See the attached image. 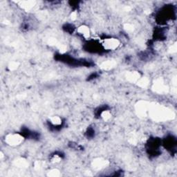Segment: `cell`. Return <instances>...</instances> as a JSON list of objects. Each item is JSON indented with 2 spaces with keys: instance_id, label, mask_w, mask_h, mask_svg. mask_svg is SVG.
<instances>
[{
  "instance_id": "6da1fadb",
  "label": "cell",
  "mask_w": 177,
  "mask_h": 177,
  "mask_svg": "<svg viewBox=\"0 0 177 177\" xmlns=\"http://www.w3.org/2000/svg\"><path fill=\"white\" fill-rule=\"evenodd\" d=\"M24 137L19 134H9L5 137V142L12 146L18 145L23 141Z\"/></svg>"
},
{
  "instance_id": "7a4b0ae2",
  "label": "cell",
  "mask_w": 177,
  "mask_h": 177,
  "mask_svg": "<svg viewBox=\"0 0 177 177\" xmlns=\"http://www.w3.org/2000/svg\"><path fill=\"white\" fill-rule=\"evenodd\" d=\"M120 42L116 38H108L104 40L103 46L107 50H114L119 46Z\"/></svg>"
},
{
  "instance_id": "3957f363",
  "label": "cell",
  "mask_w": 177,
  "mask_h": 177,
  "mask_svg": "<svg viewBox=\"0 0 177 177\" xmlns=\"http://www.w3.org/2000/svg\"><path fill=\"white\" fill-rule=\"evenodd\" d=\"M78 32L81 36H82L84 38H87L90 35V30H89V27L87 26H81L78 29Z\"/></svg>"
},
{
  "instance_id": "277c9868",
  "label": "cell",
  "mask_w": 177,
  "mask_h": 177,
  "mask_svg": "<svg viewBox=\"0 0 177 177\" xmlns=\"http://www.w3.org/2000/svg\"><path fill=\"white\" fill-rule=\"evenodd\" d=\"M51 123L53 126H60L62 124V119L58 116H55L51 119Z\"/></svg>"
},
{
  "instance_id": "5b68a950",
  "label": "cell",
  "mask_w": 177,
  "mask_h": 177,
  "mask_svg": "<svg viewBox=\"0 0 177 177\" xmlns=\"http://www.w3.org/2000/svg\"><path fill=\"white\" fill-rule=\"evenodd\" d=\"M113 66V62L109 61V62H106L103 63V65H102V67H103L104 69H111Z\"/></svg>"
},
{
  "instance_id": "8992f818",
  "label": "cell",
  "mask_w": 177,
  "mask_h": 177,
  "mask_svg": "<svg viewBox=\"0 0 177 177\" xmlns=\"http://www.w3.org/2000/svg\"><path fill=\"white\" fill-rule=\"evenodd\" d=\"M49 176H59L60 174L59 172L57 171V170H53V171L51 172V173H49Z\"/></svg>"
}]
</instances>
